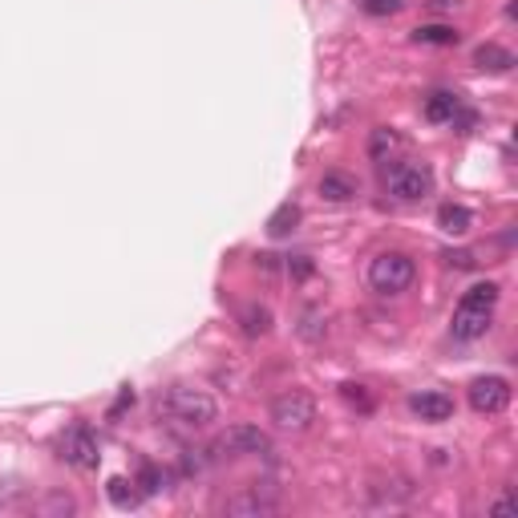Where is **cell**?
<instances>
[{"instance_id": "27", "label": "cell", "mask_w": 518, "mask_h": 518, "mask_svg": "<svg viewBox=\"0 0 518 518\" xmlns=\"http://www.w3.org/2000/svg\"><path fill=\"white\" fill-rule=\"evenodd\" d=\"M45 510H57V514H73V498H65V494H53Z\"/></svg>"}, {"instance_id": "11", "label": "cell", "mask_w": 518, "mask_h": 518, "mask_svg": "<svg viewBox=\"0 0 518 518\" xmlns=\"http://www.w3.org/2000/svg\"><path fill=\"white\" fill-rule=\"evenodd\" d=\"M401 150H405V138L397 134L393 126H377L369 134V158L372 162H393Z\"/></svg>"}, {"instance_id": "29", "label": "cell", "mask_w": 518, "mask_h": 518, "mask_svg": "<svg viewBox=\"0 0 518 518\" xmlns=\"http://www.w3.org/2000/svg\"><path fill=\"white\" fill-rule=\"evenodd\" d=\"M510 510H514V502H510V498H498V502H494V514H510Z\"/></svg>"}, {"instance_id": "3", "label": "cell", "mask_w": 518, "mask_h": 518, "mask_svg": "<svg viewBox=\"0 0 518 518\" xmlns=\"http://www.w3.org/2000/svg\"><path fill=\"white\" fill-rule=\"evenodd\" d=\"M413 275H417V267H413V259L405 255V251H380V255L369 263V283H372V291H380V296L405 291L413 283Z\"/></svg>"}, {"instance_id": "19", "label": "cell", "mask_w": 518, "mask_h": 518, "mask_svg": "<svg viewBox=\"0 0 518 518\" xmlns=\"http://www.w3.org/2000/svg\"><path fill=\"white\" fill-rule=\"evenodd\" d=\"M105 494H110V502H113L118 510H134L138 502H142V494H138V490H134V482H126V478H110Z\"/></svg>"}, {"instance_id": "22", "label": "cell", "mask_w": 518, "mask_h": 518, "mask_svg": "<svg viewBox=\"0 0 518 518\" xmlns=\"http://www.w3.org/2000/svg\"><path fill=\"white\" fill-rule=\"evenodd\" d=\"M401 4H405V0H361V8L369 16H393Z\"/></svg>"}, {"instance_id": "12", "label": "cell", "mask_w": 518, "mask_h": 518, "mask_svg": "<svg viewBox=\"0 0 518 518\" xmlns=\"http://www.w3.org/2000/svg\"><path fill=\"white\" fill-rule=\"evenodd\" d=\"M474 65L482 73H510L514 69V53L502 49V45H494V40H486V45L474 49Z\"/></svg>"}, {"instance_id": "16", "label": "cell", "mask_w": 518, "mask_h": 518, "mask_svg": "<svg viewBox=\"0 0 518 518\" xmlns=\"http://www.w3.org/2000/svg\"><path fill=\"white\" fill-rule=\"evenodd\" d=\"M437 227H442L445 235H466L469 227H474V215H469V207H461V202H445V207L437 210Z\"/></svg>"}, {"instance_id": "17", "label": "cell", "mask_w": 518, "mask_h": 518, "mask_svg": "<svg viewBox=\"0 0 518 518\" xmlns=\"http://www.w3.org/2000/svg\"><path fill=\"white\" fill-rule=\"evenodd\" d=\"M296 223H299V207L296 202H280L275 215L267 219V235H272V239H288V235L296 231Z\"/></svg>"}, {"instance_id": "4", "label": "cell", "mask_w": 518, "mask_h": 518, "mask_svg": "<svg viewBox=\"0 0 518 518\" xmlns=\"http://www.w3.org/2000/svg\"><path fill=\"white\" fill-rule=\"evenodd\" d=\"M272 421L280 429H288V433H299V429H308L316 421V401L304 388H288V393H280L272 401Z\"/></svg>"}, {"instance_id": "1", "label": "cell", "mask_w": 518, "mask_h": 518, "mask_svg": "<svg viewBox=\"0 0 518 518\" xmlns=\"http://www.w3.org/2000/svg\"><path fill=\"white\" fill-rule=\"evenodd\" d=\"M494 304H498V283H474V288L458 299V308H453V324H450L453 340H466L469 344V340L486 336Z\"/></svg>"}, {"instance_id": "21", "label": "cell", "mask_w": 518, "mask_h": 518, "mask_svg": "<svg viewBox=\"0 0 518 518\" xmlns=\"http://www.w3.org/2000/svg\"><path fill=\"white\" fill-rule=\"evenodd\" d=\"M340 397H344L348 405H356V409H364V413L372 409V397L364 393V385H340Z\"/></svg>"}, {"instance_id": "23", "label": "cell", "mask_w": 518, "mask_h": 518, "mask_svg": "<svg viewBox=\"0 0 518 518\" xmlns=\"http://www.w3.org/2000/svg\"><path fill=\"white\" fill-rule=\"evenodd\" d=\"M138 482H142V490H146V494H154V490H162V482H166V478H162V469H158V466H142Z\"/></svg>"}, {"instance_id": "7", "label": "cell", "mask_w": 518, "mask_h": 518, "mask_svg": "<svg viewBox=\"0 0 518 518\" xmlns=\"http://www.w3.org/2000/svg\"><path fill=\"white\" fill-rule=\"evenodd\" d=\"M210 450L231 453V458H239V453H267V450H272V437H267L263 429H255V425H231L227 433L215 437Z\"/></svg>"}, {"instance_id": "14", "label": "cell", "mask_w": 518, "mask_h": 518, "mask_svg": "<svg viewBox=\"0 0 518 518\" xmlns=\"http://www.w3.org/2000/svg\"><path fill=\"white\" fill-rule=\"evenodd\" d=\"M239 328H243V336H247V340L267 336V332H272V308H267V304H247L239 312Z\"/></svg>"}, {"instance_id": "13", "label": "cell", "mask_w": 518, "mask_h": 518, "mask_svg": "<svg viewBox=\"0 0 518 518\" xmlns=\"http://www.w3.org/2000/svg\"><path fill=\"white\" fill-rule=\"evenodd\" d=\"M356 191H361V183H356L353 174H344V170H328V174L320 178V194L328 202H348V199H356Z\"/></svg>"}, {"instance_id": "15", "label": "cell", "mask_w": 518, "mask_h": 518, "mask_svg": "<svg viewBox=\"0 0 518 518\" xmlns=\"http://www.w3.org/2000/svg\"><path fill=\"white\" fill-rule=\"evenodd\" d=\"M461 110V97L450 94V89H433L425 97V118L429 121H453V113Z\"/></svg>"}, {"instance_id": "10", "label": "cell", "mask_w": 518, "mask_h": 518, "mask_svg": "<svg viewBox=\"0 0 518 518\" xmlns=\"http://www.w3.org/2000/svg\"><path fill=\"white\" fill-rule=\"evenodd\" d=\"M409 409L417 413L421 421H429V425H442V421L453 417V397L450 393H437V388H425V393H413L409 397Z\"/></svg>"}, {"instance_id": "9", "label": "cell", "mask_w": 518, "mask_h": 518, "mask_svg": "<svg viewBox=\"0 0 518 518\" xmlns=\"http://www.w3.org/2000/svg\"><path fill=\"white\" fill-rule=\"evenodd\" d=\"M61 458L69 461V466H77V469H94L97 466V437H94V429L89 425H73L69 433L61 437Z\"/></svg>"}, {"instance_id": "20", "label": "cell", "mask_w": 518, "mask_h": 518, "mask_svg": "<svg viewBox=\"0 0 518 518\" xmlns=\"http://www.w3.org/2000/svg\"><path fill=\"white\" fill-rule=\"evenodd\" d=\"M324 332H328V320H324L320 312H312V308H308V312H304V324H299V336H304V340H320Z\"/></svg>"}, {"instance_id": "8", "label": "cell", "mask_w": 518, "mask_h": 518, "mask_svg": "<svg viewBox=\"0 0 518 518\" xmlns=\"http://www.w3.org/2000/svg\"><path fill=\"white\" fill-rule=\"evenodd\" d=\"M469 409L474 413H502L510 405V380L506 377H478L466 388Z\"/></svg>"}, {"instance_id": "2", "label": "cell", "mask_w": 518, "mask_h": 518, "mask_svg": "<svg viewBox=\"0 0 518 518\" xmlns=\"http://www.w3.org/2000/svg\"><path fill=\"white\" fill-rule=\"evenodd\" d=\"M158 413H166L170 421H178V425L186 429H202L215 421V401H210V393H202V388H191V385H174L166 388V393H158Z\"/></svg>"}, {"instance_id": "6", "label": "cell", "mask_w": 518, "mask_h": 518, "mask_svg": "<svg viewBox=\"0 0 518 518\" xmlns=\"http://www.w3.org/2000/svg\"><path fill=\"white\" fill-rule=\"evenodd\" d=\"M223 510L235 518H263L280 510V494H275V486H247V490L231 494L223 502Z\"/></svg>"}, {"instance_id": "18", "label": "cell", "mask_w": 518, "mask_h": 518, "mask_svg": "<svg viewBox=\"0 0 518 518\" xmlns=\"http://www.w3.org/2000/svg\"><path fill=\"white\" fill-rule=\"evenodd\" d=\"M461 32L450 29V24H421V29H413V40L417 45H458Z\"/></svg>"}, {"instance_id": "26", "label": "cell", "mask_w": 518, "mask_h": 518, "mask_svg": "<svg viewBox=\"0 0 518 518\" xmlns=\"http://www.w3.org/2000/svg\"><path fill=\"white\" fill-rule=\"evenodd\" d=\"M130 405H134V388H130V385H126V388H121V393H118V401H113V405H110V417H118V413H126V409H130Z\"/></svg>"}, {"instance_id": "28", "label": "cell", "mask_w": 518, "mask_h": 518, "mask_svg": "<svg viewBox=\"0 0 518 518\" xmlns=\"http://www.w3.org/2000/svg\"><path fill=\"white\" fill-rule=\"evenodd\" d=\"M453 4H458V0H429V8H433V13H450Z\"/></svg>"}, {"instance_id": "5", "label": "cell", "mask_w": 518, "mask_h": 518, "mask_svg": "<svg viewBox=\"0 0 518 518\" xmlns=\"http://www.w3.org/2000/svg\"><path fill=\"white\" fill-rule=\"evenodd\" d=\"M388 191L401 202H417L433 191V174H429V166H421V162H401V166L388 170Z\"/></svg>"}, {"instance_id": "25", "label": "cell", "mask_w": 518, "mask_h": 518, "mask_svg": "<svg viewBox=\"0 0 518 518\" xmlns=\"http://www.w3.org/2000/svg\"><path fill=\"white\" fill-rule=\"evenodd\" d=\"M445 263L450 267H474L478 259H474V251H445Z\"/></svg>"}, {"instance_id": "24", "label": "cell", "mask_w": 518, "mask_h": 518, "mask_svg": "<svg viewBox=\"0 0 518 518\" xmlns=\"http://www.w3.org/2000/svg\"><path fill=\"white\" fill-rule=\"evenodd\" d=\"M288 272L296 275V280H308V275H312V259H308V255H296V259H288Z\"/></svg>"}]
</instances>
